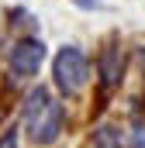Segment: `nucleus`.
Masks as SVG:
<instances>
[{"label":"nucleus","mask_w":145,"mask_h":148,"mask_svg":"<svg viewBox=\"0 0 145 148\" xmlns=\"http://www.w3.org/2000/svg\"><path fill=\"white\" fill-rule=\"evenodd\" d=\"M62 124H66V110L59 100L48 97V90H31L28 100H24V127L31 134L35 145H52L59 134H62Z\"/></svg>","instance_id":"1"},{"label":"nucleus","mask_w":145,"mask_h":148,"mask_svg":"<svg viewBox=\"0 0 145 148\" xmlns=\"http://www.w3.org/2000/svg\"><path fill=\"white\" fill-rule=\"evenodd\" d=\"M52 76H55L59 93L76 97V93L86 86V79H90V62H86V55H83L76 45H66V48H59V55H55V62H52Z\"/></svg>","instance_id":"2"},{"label":"nucleus","mask_w":145,"mask_h":148,"mask_svg":"<svg viewBox=\"0 0 145 148\" xmlns=\"http://www.w3.org/2000/svg\"><path fill=\"white\" fill-rule=\"evenodd\" d=\"M41 62H45V45H41L38 38H21V41L10 48V73L21 76V79L38 76Z\"/></svg>","instance_id":"3"},{"label":"nucleus","mask_w":145,"mask_h":148,"mask_svg":"<svg viewBox=\"0 0 145 148\" xmlns=\"http://www.w3.org/2000/svg\"><path fill=\"white\" fill-rule=\"evenodd\" d=\"M97 73H100V86H104L107 93L114 90V86H121V79H124V52H121L117 45H107V48H100Z\"/></svg>","instance_id":"4"},{"label":"nucleus","mask_w":145,"mask_h":148,"mask_svg":"<svg viewBox=\"0 0 145 148\" xmlns=\"http://www.w3.org/2000/svg\"><path fill=\"white\" fill-rule=\"evenodd\" d=\"M90 148H121V134H117V127H114V124H100V127L93 131Z\"/></svg>","instance_id":"5"},{"label":"nucleus","mask_w":145,"mask_h":148,"mask_svg":"<svg viewBox=\"0 0 145 148\" xmlns=\"http://www.w3.org/2000/svg\"><path fill=\"white\" fill-rule=\"evenodd\" d=\"M128 148H145V121H138L131 127V138H128Z\"/></svg>","instance_id":"6"},{"label":"nucleus","mask_w":145,"mask_h":148,"mask_svg":"<svg viewBox=\"0 0 145 148\" xmlns=\"http://www.w3.org/2000/svg\"><path fill=\"white\" fill-rule=\"evenodd\" d=\"M0 148H17V131L10 127L7 134H0Z\"/></svg>","instance_id":"7"},{"label":"nucleus","mask_w":145,"mask_h":148,"mask_svg":"<svg viewBox=\"0 0 145 148\" xmlns=\"http://www.w3.org/2000/svg\"><path fill=\"white\" fill-rule=\"evenodd\" d=\"M76 7H83V10H97V7H104L107 0H72Z\"/></svg>","instance_id":"8"}]
</instances>
